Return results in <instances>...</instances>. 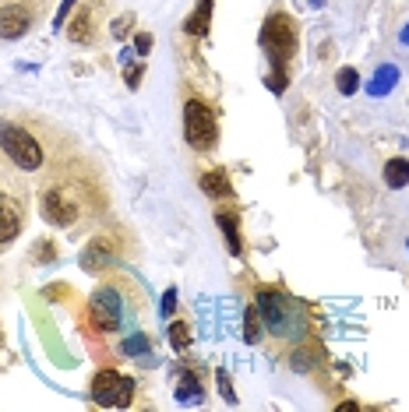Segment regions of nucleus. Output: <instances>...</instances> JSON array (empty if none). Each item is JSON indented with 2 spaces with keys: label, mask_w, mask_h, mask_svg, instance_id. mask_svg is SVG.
Listing matches in <instances>:
<instances>
[{
  "label": "nucleus",
  "mask_w": 409,
  "mask_h": 412,
  "mask_svg": "<svg viewBox=\"0 0 409 412\" xmlns=\"http://www.w3.org/2000/svg\"><path fill=\"white\" fill-rule=\"evenodd\" d=\"M261 46L268 53V64H272V74H268V89L276 96L286 92V64L297 50V28H293V18L286 14H268V21L261 25Z\"/></svg>",
  "instance_id": "obj_1"
},
{
  "label": "nucleus",
  "mask_w": 409,
  "mask_h": 412,
  "mask_svg": "<svg viewBox=\"0 0 409 412\" xmlns=\"http://www.w3.org/2000/svg\"><path fill=\"white\" fill-rule=\"evenodd\" d=\"M258 313H261V324L279 335V338H290V335H300L307 324V310L300 300L286 296L283 289H258Z\"/></svg>",
  "instance_id": "obj_2"
},
{
  "label": "nucleus",
  "mask_w": 409,
  "mask_h": 412,
  "mask_svg": "<svg viewBox=\"0 0 409 412\" xmlns=\"http://www.w3.org/2000/svg\"><path fill=\"white\" fill-rule=\"evenodd\" d=\"M0 148H4V155H7L18 169H39V166H43V148H39V141H36L25 127H18V123L0 120Z\"/></svg>",
  "instance_id": "obj_3"
},
{
  "label": "nucleus",
  "mask_w": 409,
  "mask_h": 412,
  "mask_svg": "<svg viewBox=\"0 0 409 412\" xmlns=\"http://www.w3.org/2000/svg\"><path fill=\"white\" fill-rule=\"evenodd\" d=\"M184 138H187V145L198 148V152L215 148V138H219L215 113H212L202 99H187V106H184Z\"/></svg>",
  "instance_id": "obj_4"
},
{
  "label": "nucleus",
  "mask_w": 409,
  "mask_h": 412,
  "mask_svg": "<svg viewBox=\"0 0 409 412\" xmlns=\"http://www.w3.org/2000/svg\"><path fill=\"white\" fill-rule=\"evenodd\" d=\"M134 399V381L131 377H120L116 370H102L92 381V402L106 406V409H124L131 406Z\"/></svg>",
  "instance_id": "obj_5"
},
{
  "label": "nucleus",
  "mask_w": 409,
  "mask_h": 412,
  "mask_svg": "<svg viewBox=\"0 0 409 412\" xmlns=\"http://www.w3.org/2000/svg\"><path fill=\"white\" fill-rule=\"evenodd\" d=\"M89 317L99 331H116L120 328V317H124V300L116 289H99L89 304Z\"/></svg>",
  "instance_id": "obj_6"
},
{
  "label": "nucleus",
  "mask_w": 409,
  "mask_h": 412,
  "mask_svg": "<svg viewBox=\"0 0 409 412\" xmlns=\"http://www.w3.org/2000/svg\"><path fill=\"white\" fill-rule=\"evenodd\" d=\"M43 215H46L53 226H71V222L78 218V208L64 198V191L50 187V191L43 194Z\"/></svg>",
  "instance_id": "obj_7"
},
{
  "label": "nucleus",
  "mask_w": 409,
  "mask_h": 412,
  "mask_svg": "<svg viewBox=\"0 0 409 412\" xmlns=\"http://www.w3.org/2000/svg\"><path fill=\"white\" fill-rule=\"evenodd\" d=\"M28 25H32L28 7H21V4L0 7V39H21L28 32Z\"/></svg>",
  "instance_id": "obj_8"
},
{
  "label": "nucleus",
  "mask_w": 409,
  "mask_h": 412,
  "mask_svg": "<svg viewBox=\"0 0 409 412\" xmlns=\"http://www.w3.org/2000/svg\"><path fill=\"white\" fill-rule=\"evenodd\" d=\"M21 233V205L11 194H0V243H11Z\"/></svg>",
  "instance_id": "obj_9"
},
{
  "label": "nucleus",
  "mask_w": 409,
  "mask_h": 412,
  "mask_svg": "<svg viewBox=\"0 0 409 412\" xmlns=\"http://www.w3.org/2000/svg\"><path fill=\"white\" fill-rule=\"evenodd\" d=\"M396 85H399V67L385 64V67H378V71H374V78L367 82V92H371L374 99H381V96H388Z\"/></svg>",
  "instance_id": "obj_10"
},
{
  "label": "nucleus",
  "mask_w": 409,
  "mask_h": 412,
  "mask_svg": "<svg viewBox=\"0 0 409 412\" xmlns=\"http://www.w3.org/2000/svg\"><path fill=\"white\" fill-rule=\"evenodd\" d=\"M215 222H219V229L226 233V247H229V254H240V250H244V243H240L236 215H233V211H219V215H215Z\"/></svg>",
  "instance_id": "obj_11"
},
{
  "label": "nucleus",
  "mask_w": 409,
  "mask_h": 412,
  "mask_svg": "<svg viewBox=\"0 0 409 412\" xmlns=\"http://www.w3.org/2000/svg\"><path fill=\"white\" fill-rule=\"evenodd\" d=\"M208 21H212V0H198V7H195L191 18L184 21V32H187V35H204V32H208Z\"/></svg>",
  "instance_id": "obj_12"
},
{
  "label": "nucleus",
  "mask_w": 409,
  "mask_h": 412,
  "mask_svg": "<svg viewBox=\"0 0 409 412\" xmlns=\"http://www.w3.org/2000/svg\"><path fill=\"white\" fill-rule=\"evenodd\" d=\"M67 35L75 43H92L96 39V25H92V11H82L71 25H67Z\"/></svg>",
  "instance_id": "obj_13"
},
{
  "label": "nucleus",
  "mask_w": 409,
  "mask_h": 412,
  "mask_svg": "<svg viewBox=\"0 0 409 412\" xmlns=\"http://www.w3.org/2000/svg\"><path fill=\"white\" fill-rule=\"evenodd\" d=\"M202 191L208 194V198H226V194H233V187H229V180H226L222 169L202 173Z\"/></svg>",
  "instance_id": "obj_14"
},
{
  "label": "nucleus",
  "mask_w": 409,
  "mask_h": 412,
  "mask_svg": "<svg viewBox=\"0 0 409 412\" xmlns=\"http://www.w3.org/2000/svg\"><path fill=\"white\" fill-rule=\"evenodd\" d=\"M385 184L392 187V191H403L409 184V162L406 159H392V162H385Z\"/></svg>",
  "instance_id": "obj_15"
},
{
  "label": "nucleus",
  "mask_w": 409,
  "mask_h": 412,
  "mask_svg": "<svg viewBox=\"0 0 409 412\" xmlns=\"http://www.w3.org/2000/svg\"><path fill=\"white\" fill-rule=\"evenodd\" d=\"M198 399H202V384L191 370H184L177 381V402H198Z\"/></svg>",
  "instance_id": "obj_16"
},
{
  "label": "nucleus",
  "mask_w": 409,
  "mask_h": 412,
  "mask_svg": "<svg viewBox=\"0 0 409 412\" xmlns=\"http://www.w3.org/2000/svg\"><path fill=\"white\" fill-rule=\"evenodd\" d=\"M106 257H109V243H89V250L82 254V268H99L106 265Z\"/></svg>",
  "instance_id": "obj_17"
},
{
  "label": "nucleus",
  "mask_w": 409,
  "mask_h": 412,
  "mask_svg": "<svg viewBox=\"0 0 409 412\" xmlns=\"http://www.w3.org/2000/svg\"><path fill=\"white\" fill-rule=\"evenodd\" d=\"M335 89H339L342 96H353V92L360 89V74H356L353 67H342V71L335 74Z\"/></svg>",
  "instance_id": "obj_18"
},
{
  "label": "nucleus",
  "mask_w": 409,
  "mask_h": 412,
  "mask_svg": "<svg viewBox=\"0 0 409 412\" xmlns=\"http://www.w3.org/2000/svg\"><path fill=\"white\" fill-rule=\"evenodd\" d=\"M261 313H258V307H247V321H244V338L251 342V345H258L261 342Z\"/></svg>",
  "instance_id": "obj_19"
},
{
  "label": "nucleus",
  "mask_w": 409,
  "mask_h": 412,
  "mask_svg": "<svg viewBox=\"0 0 409 412\" xmlns=\"http://www.w3.org/2000/svg\"><path fill=\"white\" fill-rule=\"evenodd\" d=\"M170 345L184 352V349L191 345V328H187V324H180V321H177V324H170Z\"/></svg>",
  "instance_id": "obj_20"
},
{
  "label": "nucleus",
  "mask_w": 409,
  "mask_h": 412,
  "mask_svg": "<svg viewBox=\"0 0 409 412\" xmlns=\"http://www.w3.org/2000/svg\"><path fill=\"white\" fill-rule=\"evenodd\" d=\"M120 349L127 352V356H148V338L138 331V335H131V338H124L120 342Z\"/></svg>",
  "instance_id": "obj_21"
},
{
  "label": "nucleus",
  "mask_w": 409,
  "mask_h": 412,
  "mask_svg": "<svg viewBox=\"0 0 409 412\" xmlns=\"http://www.w3.org/2000/svg\"><path fill=\"white\" fill-rule=\"evenodd\" d=\"M152 46H156V39H152L148 32H138V35H134V53H138V57H148Z\"/></svg>",
  "instance_id": "obj_22"
},
{
  "label": "nucleus",
  "mask_w": 409,
  "mask_h": 412,
  "mask_svg": "<svg viewBox=\"0 0 409 412\" xmlns=\"http://www.w3.org/2000/svg\"><path fill=\"white\" fill-rule=\"evenodd\" d=\"M215 381H219V388H222V399H226V402H236V395H233V388H229V374H226V370H219V374H215Z\"/></svg>",
  "instance_id": "obj_23"
},
{
  "label": "nucleus",
  "mask_w": 409,
  "mask_h": 412,
  "mask_svg": "<svg viewBox=\"0 0 409 412\" xmlns=\"http://www.w3.org/2000/svg\"><path fill=\"white\" fill-rule=\"evenodd\" d=\"M163 317H173V310H177V289H166L163 293Z\"/></svg>",
  "instance_id": "obj_24"
},
{
  "label": "nucleus",
  "mask_w": 409,
  "mask_h": 412,
  "mask_svg": "<svg viewBox=\"0 0 409 412\" xmlns=\"http://www.w3.org/2000/svg\"><path fill=\"white\" fill-rule=\"evenodd\" d=\"M127 32H131V18H116V21H113V35H116V39H124Z\"/></svg>",
  "instance_id": "obj_25"
},
{
  "label": "nucleus",
  "mask_w": 409,
  "mask_h": 412,
  "mask_svg": "<svg viewBox=\"0 0 409 412\" xmlns=\"http://www.w3.org/2000/svg\"><path fill=\"white\" fill-rule=\"evenodd\" d=\"M75 4H78V0H64V4H60V11H57V28H64V21H67V14H71Z\"/></svg>",
  "instance_id": "obj_26"
},
{
  "label": "nucleus",
  "mask_w": 409,
  "mask_h": 412,
  "mask_svg": "<svg viewBox=\"0 0 409 412\" xmlns=\"http://www.w3.org/2000/svg\"><path fill=\"white\" fill-rule=\"evenodd\" d=\"M141 85V67H127V89H138Z\"/></svg>",
  "instance_id": "obj_27"
},
{
  "label": "nucleus",
  "mask_w": 409,
  "mask_h": 412,
  "mask_svg": "<svg viewBox=\"0 0 409 412\" xmlns=\"http://www.w3.org/2000/svg\"><path fill=\"white\" fill-rule=\"evenodd\" d=\"M403 46H409V25H403Z\"/></svg>",
  "instance_id": "obj_28"
},
{
  "label": "nucleus",
  "mask_w": 409,
  "mask_h": 412,
  "mask_svg": "<svg viewBox=\"0 0 409 412\" xmlns=\"http://www.w3.org/2000/svg\"><path fill=\"white\" fill-rule=\"evenodd\" d=\"M310 4H314V7H321V4H325V0H310Z\"/></svg>",
  "instance_id": "obj_29"
}]
</instances>
